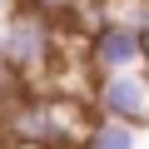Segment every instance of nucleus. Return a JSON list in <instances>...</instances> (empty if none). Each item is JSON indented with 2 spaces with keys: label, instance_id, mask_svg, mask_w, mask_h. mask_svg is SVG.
<instances>
[{
  "label": "nucleus",
  "instance_id": "f257e3e1",
  "mask_svg": "<svg viewBox=\"0 0 149 149\" xmlns=\"http://www.w3.org/2000/svg\"><path fill=\"white\" fill-rule=\"evenodd\" d=\"M90 60L100 70V80H109V74H129V65L144 60V35L134 25H119V20H104L95 45H90Z\"/></svg>",
  "mask_w": 149,
  "mask_h": 149
},
{
  "label": "nucleus",
  "instance_id": "f03ea898",
  "mask_svg": "<svg viewBox=\"0 0 149 149\" xmlns=\"http://www.w3.org/2000/svg\"><path fill=\"white\" fill-rule=\"evenodd\" d=\"M95 104H100L104 119L134 124V119L149 114V85L134 80V74H109V80H100V90H95Z\"/></svg>",
  "mask_w": 149,
  "mask_h": 149
},
{
  "label": "nucleus",
  "instance_id": "7ed1b4c3",
  "mask_svg": "<svg viewBox=\"0 0 149 149\" xmlns=\"http://www.w3.org/2000/svg\"><path fill=\"white\" fill-rule=\"evenodd\" d=\"M5 55H10V65L15 70H35L45 55H50V20L45 15H15L10 20V30H5Z\"/></svg>",
  "mask_w": 149,
  "mask_h": 149
},
{
  "label": "nucleus",
  "instance_id": "20e7f679",
  "mask_svg": "<svg viewBox=\"0 0 149 149\" xmlns=\"http://www.w3.org/2000/svg\"><path fill=\"white\" fill-rule=\"evenodd\" d=\"M134 124H114V119H100L85 139V149H134Z\"/></svg>",
  "mask_w": 149,
  "mask_h": 149
},
{
  "label": "nucleus",
  "instance_id": "39448f33",
  "mask_svg": "<svg viewBox=\"0 0 149 149\" xmlns=\"http://www.w3.org/2000/svg\"><path fill=\"white\" fill-rule=\"evenodd\" d=\"M74 5H80V0H35V15H45V20H50V15H70Z\"/></svg>",
  "mask_w": 149,
  "mask_h": 149
},
{
  "label": "nucleus",
  "instance_id": "423d86ee",
  "mask_svg": "<svg viewBox=\"0 0 149 149\" xmlns=\"http://www.w3.org/2000/svg\"><path fill=\"white\" fill-rule=\"evenodd\" d=\"M0 65H10V55H5V30H0Z\"/></svg>",
  "mask_w": 149,
  "mask_h": 149
}]
</instances>
